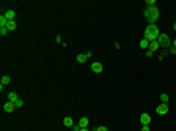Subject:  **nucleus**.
<instances>
[{
  "mask_svg": "<svg viewBox=\"0 0 176 131\" xmlns=\"http://www.w3.org/2000/svg\"><path fill=\"white\" fill-rule=\"evenodd\" d=\"M4 16H6L8 22H16V12H14V10H6V12H4Z\"/></svg>",
  "mask_w": 176,
  "mask_h": 131,
  "instance_id": "9d476101",
  "label": "nucleus"
},
{
  "mask_svg": "<svg viewBox=\"0 0 176 131\" xmlns=\"http://www.w3.org/2000/svg\"><path fill=\"white\" fill-rule=\"evenodd\" d=\"M92 59V53H80V55H77V63H86V61H90Z\"/></svg>",
  "mask_w": 176,
  "mask_h": 131,
  "instance_id": "20e7f679",
  "label": "nucleus"
},
{
  "mask_svg": "<svg viewBox=\"0 0 176 131\" xmlns=\"http://www.w3.org/2000/svg\"><path fill=\"white\" fill-rule=\"evenodd\" d=\"M139 121H141V125H149V123H151V116H149V114H141V116H139Z\"/></svg>",
  "mask_w": 176,
  "mask_h": 131,
  "instance_id": "6e6552de",
  "label": "nucleus"
},
{
  "mask_svg": "<svg viewBox=\"0 0 176 131\" xmlns=\"http://www.w3.org/2000/svg\"><path fill=\"white\" fill-rule=\"evenodd\" d=\"M161 104H168V94H166V92L161 94Z\"/></svg>",
  "mask_w": 176,
  "mask_h": 131,
  "instance_id": "f3484780",
  "label": "nucleus"
},
{
  "mask_svg": "<svg viewBox=\"0 0 176 131\" xmlns=\"http://www.w3.org/2000/svg\"><path fill=\"white\" fill-rule=\"evenodd\" d=\"M6 33H8V28H0V35H2V37H4Z\"/></svg>",
  "mask_w": 176,
  "mask_h": 131,
  "instance_id": "6ab92c4d",
  "label": "nucleus"
},
{
  "mask_svg": "<svg viewBox=\"0 0 176 131\" xmlns=\"http://www.w3.org/2000/svg\"><path fill=\"white\" fill-rule=\"evenodd\" d=\"M88 125H90V120H88L86 116H82V118L78 120V127L82 129V127H88Z\"/></svg>",
  "mask_w": 176,
  "mask_h": 131,
  "instance_id": "9b49d317",
  "label": "nucleus"
},
{
  "mask_svg": "<svg viewBox=\"0 0 176 131\" xmlns=\"http://www.w3.org/2000/svg\"><path fill=\"white\" fill-rule=\"evenodd\" d=\"M139 47H141V49H143V51H147V49H149V41H147V39H141V41H139Z\"/></svg>",
  "mask_w": 176,
  "mask_h": 131,
  "instance_id": "2eb2a0df",
  "label": "nucleus"
},
{
  "mask_svg": "<svg viewBox=\"0 0 176 131\" xmlns=\"http://www.w3.org/2000/svg\"><path fill=\"white\" fill-rule=\"evenodd\" d=\"M22 106H24V100L20 98V100H18V102H16V108H22Z\"/></svg>",
  "mask_w": 176,
  "mask_h": 131,
  "instance_id": "aec40b11",
  "label": "nucleus"
},
{
  "mask_svg": "<svg viewBox=\"0 0 176 131\" xmlns=\"http://www.w3.org/2000/svg\"><path fill=\"white\" fill-rule=\"evenodd\" d=\"M168 53H172V55H176V47H170V49H168Z\"/></svg>",
  "mask_w": 176,
  "mask_h": 131,
  "instance_id": "412c9836",
  "label": "nucleus"
},
{
  "mask_svg": "<svg viewBox=\"0 0 176 131\" xmlns=\"http://www.w3.org/2000/svg\"><path fill=\"white\" fill-rule=\"evenodd\" d=\"M63 125H65V127H75V120H73L71 116H67L65 120H63Z\"/></svg>",
  "mask_w": 176,
  "mask_h": 131,
  "instance_id": "f8f14e48",
  "label": "nucleus"
},
{
  "mask_svg": "<svg viewBox=\"0 0 176 131\" xmlns=\"http://www.w3.org/2000/svg\"><path fill=\"white\" fill-rule=\"evenodd\" d=\"M6 28H8V32H14V30L18 28V24H16V22H8V26H6Z\"/></svg>",
  "mask_w": 176,
  "mask_h": 131,
  "instance_id": "dca6fc26",
  "label": "nucleus"
},
{
  "mask_svg": "<svg viewBox=\"0 0 176 131\" xmlns=\"http://www.w3.org/2000/svg\"><path fill=\"white\" fill-rule=\"evenodd\" d=\"M143 16H145V20L149 24H157L159 18H161V12H159L157 6H151V8H145L143 10Z\"/></svg>",
  "mask_w": 176,
  "mask_h": 131,
  "instance_id": "f257e3e1",
  "label": "nucleus"
},
{
  "mask_svg": "<svg viewBox=\"0 0 176 131\" xmlns=\"http://www.w3.org/2000/svg\"><path fill=\"white\" fill-rule=\"evenodd\" d=\"M159 35H161V32H159L157 24H149V26L145 28V39H147L149 43H151V41H157Z\"/></svg>",
  "mask_w": 176,
  "mask_h": 131,
  "instance_id": "f03ea898",
  "label": "nucleus"
},
{
  "mask_svg": "<svg viewBox=\"0 0 176 131\" xmlns=\"http://www.w3.org/2000/svg\"><path fill=\"white\" fill-rule=\"evenodd\" d=\"M90 69H92V73L100 75V73L104 71V65H102V63H92V65H90Z\"/></svg>",
  "mask_w": 176,
  "mask_h": 131,
  "instance_id": "423d86ee",
  "label": "nucleus"
},
{
  "mask_svg": "<svg viewBox=\"0 0 176 131\" xmlns=\"http://www.w3.org/2000/svg\"><path fill=\"white\" fill-rule=\"evenodd\" d=\"M172 47H176V39H172Z\"/></svg>",
  "mask_w": 176,
  "mask_h": 131,
  "instance_id": "b1692460",
  "label": "nucleus"
},
{
  "mask_svg": "<svg viewBox=\"0 0 176 131\" xmlns=\"http://www.w3.org/2000/svg\"><path fill=\"white\" fill-rule=\"evenodd\" d=\"M172 28H174V32H176V24H174V26H172Z\"/></svg>",
  "mask_w": 176,
  "mask_h": 131,
  "instance_id": "393cba45",
  "label": "nucleus"
},
{
  "mask_svg": "<svg viewBox=\"0 0 176 131\" xmlns=\"http://www.w3.org/2000/svg\"><path fill=\"white\" fill-rule=\"evenodd\" d=\"M159 49H161V45H159V41H151V43H149V49H147V51H151V53H157V51H159Z\"/></svg>",
  "mask_w": 176,
  "mask_h": 131,
  "instance_id": "1a4fd4ad",
  "label": "nucleus"
},
{
  "mask_svg": "<svg viewBox=\"0 0 176 131\" xmlns=\"http://www.w3.org/2000/svg\"><path fill=\"white\" fill-rule=\"evenodd\" d=\"M18 100H20V96H18L16 92H10V94H8V102H14V104H16Z\"/></svg>",
  "mask_w": 176,
  "mask_h": 131,
  "instance_id": "4468645a",
  "label": "nucleus"
},
{
  "mask_svg": "<svg viewBox=\"0 0 176 131\" xmlns=\"http://www.w3.org/2000/svg\"><path fill=\"white\" fill-rule=\"evenodd\" d=\"M14 110H16V104H14V102H4V112H6V114H12Z\"/></svg>",
  "mask_w": 176,
  "mask_h": 131,
  "instance_id": "0eeeda50",
  "label": "nucleus"
},
{
  "mask_svg": "<svg viewBox=\"0 0 176 131\" xmlns=\"http://www.w3.org/2000/svg\"><path fill=\"white\" fill-rule=\"evenodd\" d=\"M141 131H151V127H149V125H143V127H141Z\"/></svg>",
  "mask_w": 176,
  "mask_h": 131,
  "instance_id": "4be33fe9",
  "label": "nucleus"
},
{
  "mask_svg": "<svg viewBox=\"0 0 176 131\" xmlns=\"http://www.w3.org/2000/svg\"><path fill=\"white\" fill-rule=\"evenodd\" d=\"M80 131H92V129H88V127H82V129H80Z\"/></svg>",
  "mask_w": 176,
  "mask_h": 131,
  "instance_id": "5701e85b",
  "label": "nucleus"
},
{
  "mask_svg": "<svg viewBox=\"0 0 176 131\" xmlns=\"http://www.w3.org/2000/svg\"><path fill=\"white\" fill-rule=\"evenodd\" d=\"M10 84V77H2L0 78V90H4V86Z\"/></svg>",
  "mask_w": 176,
  "mask_h": 131,
  "instance_id": "ddd939ff",
  "label": "nucleus"
},
{
  "mask_svg": "<svg viewBox=\"0 0 176 131\" xmlns=\"http://www.w3.org/2000/svg\"><path fill=\"white\" fill-rule=\"evenodd\" d=\"M92 131H108V127H106V125H100V127H96V129H92Z\"/></svg>",
  "mask_w": 176,
  "mask_h": 131,
  "instance_id": "a211bd4d",
  "label": "nucleus"
},
{
  "mask_svg": "<svg viewBox=\"0 0 176 131\" xmlns=\"http://www.w3.org/2000/svg\"><path fill=\"white\" fill-rule=\"evenodd\" d=\"M157 41L161 45V51H165V53H168V49L172 47V39H170V35H166V33H161Z\"/></svg>",
  "mask_w": 176,
  "mask_h": 131,
  "instance_id": "7ed1b4c3",
  "label": "nucleus"
},
{
  "mask_svg": "<svg viewBox=\"0 0 176 131\" xmlns=\"http://www.w3.org/2000/svg\"><path fill=\"white\" fill-rule=\"evenodd\" d=\"M157 114L159 116H166L168 114V104H159L157 106Z\"/></svg>",
  "mask_w": 176,
  "mask_h": 131,
  "instance_id": "39448f33",
  "label": "nucleus"
}]
</instances>
